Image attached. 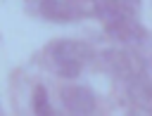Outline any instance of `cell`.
Instances as JSON below:
<instances>
[{
    "label": "cell",
    "mask_w": 152,
    "mask_h": 116,
    "mask_svg": "<svg viewBox=\"0 0 152 116\" xmlns=\"http://www.w3.org/2000/svg\"><path fill=\"white\" fill-rule=\"evenodd\" d=\"M59 97H62L64 109L76 116H88V114H95L97 109L95 92L86 85H64L59 90Z\"/></svg>",
    "instance_id": "obj_4"
},
{
    "label": "cell",
    "mask_w": 152,
    "mask_h": 116,
    "mask_svg": "<svg viewBox=\"0 0 152 116\" xmlns=\"http://www.w3.org/2000/svg\"><path fill=\"white\" fill-rule=\"evenodd\" d=\"M31 109L36 116H52V104H50V97H48V90L45 85H36L33 88V97H31Z\"/></svg>",
    "instance_id": "obj_8"
},
{
    "label": "cell",
    "mask_w": 152,
    "mask_h": 116,
    "mask_svg": "<svg viewBox=\"0 0 152 116\" xmlns=\"http://www.w3.org/2000/svg\"><path fill=\"white\" fill-rule=\"evenodd\" d=\"M126 95H128V102H131L135 109H140V111H145V114H152V78H147V76L142 73V76L128 80Z\"/></svg>",
    "instance_id": "obj_5"
},
{
    "label": "cell",
    "mask_w": 152,
    "mask_h": 116,
    "mask_svg": "<svg viewBox=\"0 0 152 116\" xmlns=\"http://www.w3.org/2000/svg\"><path fill=\"white\" fill-rule=\"evenodd\" d=\"M104 33L126 45L142 43L147 38V28L138 21V17H104Z\"/></svg>",
    "instance_id": "obj_3"
},
{
    "label": "cell",
    "mask_w": 152,
    "mask_h": 116,
    "mask_svg": "<svg viewBox=\"0 0 152 116\" xmlns=\"http://www.w3.org/2000/svg\"><path fill=\"white\" fill-rule=\"evenodd\" d=\"M38 12L48 21H57V24H69V21L78 19V14L74 12V7L66 0H40L38 2Z\"/></svg>",
    "instance_id": "obj_6"
},
{
    "label": "cell",
    "mask_w": 152,
    "mask_h": 116,
    "mask_svg": "<svg viewBox=\"0 0 152 116\" xmlns=\"http://www.w3.org/2000/svg\"><path fill=\"white\" fill-rule=\"evenodd\" d=\"M74 12L78 14V19H86V17H97V0H66Z\"/></svg>",
    "instance_id": "obj_9"
},
{
    "label": "cell",
    "mask_w": 152,
    "mask_h": 116,
    "mask_svg": "<svg viewBox=\"0 0 152 116\" xmlns=\"http://www.w3.org/2000/svg\"><path fill=\"white\" fill-rule=\"evenodd\" d=\"M102 66L107 73H112L114 78L128 83L138 76H142L147 71V59L128 47H116V50H104L102 52Z\"/></svg>",
    "instance_id": "obj_2"
},
{
    "label": "cell",
    "mask_w": 152,
    "mask_h": 116,
    "mask_svg": "<svg viewBox=\"0 0 152 116\" xmlns=\"http://www.w3.org/2000/svg\"><path fill=\"white\" fill-rule=\"evenodd\" d=\"M140 0H97V17H138Z\"/></svg>",
    "instance_id": "obj_7"
},
{
    "label": "cell",
    "mask_w": 152,
    "mask_h": 116,
    "mask_svg": "<svg viewBox=\"0 0 152 116\" xmlns=\"http://www.w3.org/2000/svg\"><path fill=\"white\" fill-rule=\"evenodd\" d=\"M45 54H48L52 69L57 71V76H62V78H76L95 59V50L88 43L71 40V38H59V40L48 43Z\"/></svg>",
    "instance_id": "obj_1"
}]
</instances>
